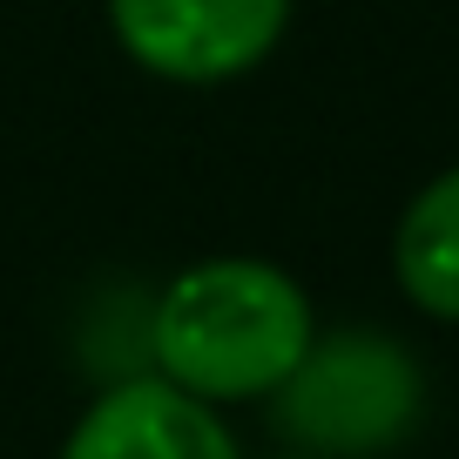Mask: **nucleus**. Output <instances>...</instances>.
<instances>
[{
    "label": "nucleus",
    "instance_id": "7ed1b4c3",
    "mask_svg": "<svg viewBox=\"0 0 459 459\" xmlns=\"http://www.w3.org/2000/svg\"><path fill=\"white\" fill-rule=\"evenodd\" d=\"M108 21L149 74L230 82L277 48L290 0H108Z\"/></svg>",
    "mask_w": 459,
    "mask_h": 459
},
{
    "label": "nucleus",
    "instance_id": "f257e3e1",
    "mask_svg": "<svg viewBox=\"0 0 459 459\" xmlns=\"http://www.w3.org/2000/svg\"><path fill=\"white\" fill-rule=\"evenodd\" d=\"M162 385L189 399H264L311 351V304L277 264L210 257L189 264L149 317Z\"/></svg>",
    "mask_w": 459,
    "mask_h": 459
},
{
    "label": "nucleus",
    "instance_id": "20e7f679",
    "mask_svg": "<svg viewBox=\"0 0 459 459\" xmlns=\"http://www.w3.org/2000/svg\"><path fill=\"white\" fill-rule=\"evenodd\" d=\"M61 459H237L223 419L162 378H122L82 412Z\"/></svg>",
    "mask_w": 459,
    "mask_h": 459
},
{
    "label": "nucleus",
    "instance_id": "39448f33",
    "mask_svg": "<svg viewBox=\"0 0 459 459\" xmlns=\"http://www.w3.org/2000/svg\"><path fill=\"white\" fill-rule=\"evenodd\" d=\"M392 264H399V284L419 311L459 325V169H446L439 183L412 196V210L399 216Z\"/></svg>",
    "mask_w": 459,
    "mask_h": 459
},
{
    "label": "nucleus",
    "instance_id": "f03ea898",
    "mask_svg": "<svg viewBox=\"0 0 459 459\" xmlns=\"http://www.w3.org/2000/svg\"><path fill=\"white\" fill-rule=\"evenodd\" d=\"M419 365L392 338L338 331L311 338L298 372L277 385V432L311 453H385L419 419Z\"/></svg>",
    "mask_w": 459,
    "mask_h": 459
}]
</instances>
